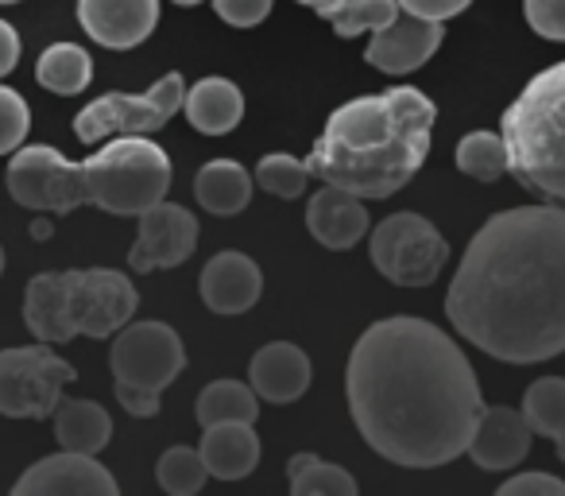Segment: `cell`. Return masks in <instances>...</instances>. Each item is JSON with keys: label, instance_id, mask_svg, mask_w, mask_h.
Masks as SVG:
<instances>
[{"label": "cell", "instance_id": "6da1fadb", "mask_svg": "<svg viewBox=\"0 0 565 496\" xmlns=\"http://www.w3.org/2000/svg\"><path fill=\"white\" fill-rule=\"evenodd\" d=\"M349 411L380 457L403 469H438L469 450L484 411L477 369L426 318H380L349 357Z\"/></svg>", "mask_w": 565, "mask_h": 496}, {"label": "cell", "instance_id": "7a4b0ae2", "mask_svg": "<svg viewBox=\"0 0 565 496\" xmlns=\"http://www.w3.org/2000/svg\"><path fill=\"white\" fill-rule=\"evenodd\" d=\"M480 353L539 365L565 353V205H515L480 225L446 295Z\"/></svg>", "mask_w": 565, "mask_h": 496}, {"label": "cell", "instance_id": "3957f363", "mask_svg": "<svg viewBox=\"0 0 565 496\" xmlns=\"http://www.w3.org/2000/svg\"><path fill=\"white\" fill-rule=\"evenodd\" d=\"M438 109L415 86L356 97L330 113L307 167L356 198H392L423 171Z\"/></svg>", "mask_w": 565, "mask_h": 496}, {"label": "cell", "instance_id": "277c9868", "mask_svg": "<svg viewBox=\"0 0 565 496\" xmlns=\"http://www.w3.org/2000/svg\"><path fill=\"white\" fill-rule=\"evenodd\" d=\"M508 175L526 190L565 205V63L546 66L503 113Z\"/></svg>", "mask_w": 565, "mask_h": 496}, {"label": "cell", "instance_id": "5b68a950", "mask_svg": "<svg viewBox=\"0 0 565 496\" xmlns=\"http://www.w3.org/2000/svg\"><path fill=\"white\" fill-rule=\"evenodd\" d=\"M171 190V159L151 136H113L82 163V194L117 218H140Z\"/></svg>", "mask_w": 565, "mask_h": 496}, {"label": "cell", "instance_id": "8992f818", "mask_svg": "<svg viewBox=\"0 0 565 496\" xmlns=\"http://www.w3.org/2000/svg\"><path fill=\"white\" fill-rule=\"evenodd\" d=\"M113 380H117V400L128 415H159L163 392L186 365L182 338L167 323H132L117 330L109 349Z\"/></svg>", "mask_w": 565, "mask_h": 496}, {"label": "cell", "instance_id": "52a82bcc", "mask_svg": "<svg viewBox=\"0 0 565 496\" xmlns=\"http://www.w3.org/2000/svg\"><path fill=\"white\" fill-rule=\"evenodd\" d=\"M66 334L74 338H117L132 323L140 295L132 279L117 268H78L58 272Z\"/></svg>", "mask_w": 565, "mask_h": 496}, {"label": "cell", "instance_id": "ba28073f", "mask_svg": "<svg viewBox=\"0 0 565 496\" xmlns=\"http://www.w3.org/2000/svg\"><path fill=\"white\" fill-rule=\"evenodd\" d=\"M369 256L395 287H430L449 261V244L418 213H392L369 236Z\"/></svg>", "mask_w": 565, "mask_h": 496}, {"label": "cell", "instance_id": "9c48e42d", "mask_svg": "<svg viewBox=\"0 0 565 496\" xmlns=\"http://www.w3.org/2000/svg\"><path fill=\"white\" fill-rule=\"evenodd\" d=\"M182 74L159 78L148 94H105L74 117V133L82 144H102L113 136H156L182 109Z\"/></svg>", "mask_w": 565, "mask_h": 496}, {"label": "cell", "instance_id": "30bf717a", "mask_svg": "<svg viewBox=\"0 0 565 496\" xmlns=\"http://www.w3.org/2000/svg\"><path fill=\"white\" fill-rule=\"evenodd\" d=\"M78 377L71 361L55 353L47 341L20 349H0V415L9 419H47L55 415L63 388Z\"/></svg>", "mask_w": 565, "mask_h": 496}, {"label": "cell", "instance_id": "8fae6325", "mask_svg": "<svg viewBox=\"0 0 565 496\" xmlns=\"http://www.w3.org/2000/svg\"><path fill=\"white\" fill-rule=\"evenodd\" d=\"M9 194L24 210L71 213L86 205L82 194V163H71L51 144H28L9 159Z\"/></svg>", "mask_w": 565, "mask_h": 496}, {"label": "cell", "instance_id": "7c38bea8", "mask_svg": "<svg viewBox=\"0 0 565 496\" xmlns=\"http://www.w3.org/2000/svg\"><path fill=\"white\" fill-rule=\"evenodd\" d=\"M198 249V218L186 205L159 202L140 213V236L128 249V268L132 272H159L179 268Z\"/></svg>", "mask_w": 565, "mask_h": 496}, {"label": "cell", "instance_id": "4fadbf2b", "mask_svg": "<svg viewBox=\"0 0 565 496\" xmlns=\"http://www.w3.org/2000/svg\"><path fill=\"white\" fill-rule=\"evenodd\" d=\"M17 496H117V477L97 462V454H58L35 462L24 477L12 485Z\"/></svg>", "mask_w": 565, "mask_h": 496}, {"label": "cell", "instance_id": "5bb4252c", "mask_svg": "<svg viewBox=\"0 0 565 496\" xmlns=\"http://www.w3.org/2000/svg\"><path fill=\"white\" fill-rule=\"evenodd\" d=\"M78 24L109 51H132L159 28V0H78Z\"/></svg>", "mask_w": 565, "mask_h": 496}, {"label": "cell", "instance_id": "9a60e30c", "mask_svg": "<svg viewBox=\"0 0 565 496\" xmlns=\"http://www.w3.org/2000/svg\"><path fill=\"white\" fill-rule=\"evenodd\" d=\"M441 35H446L441 20H423V17L403 12L384 32H372L369 48H364V59L384 74H411L430 63V55L441 48Z\"/></svg>", "mask_w": 565, "mask_h": 496}, {"label": "cell", "instance_id": "2e32d148", "mask_svg": "<svg viewBox=\"0 0 565 496\" xmlns=\"http://www.w3.org/2000/svg\"><path fill=\"white\" fill-rule=\"evenodd\" d=\"M534 431L523 419V411L515 408H484L477 419V431L469 439L465 454L488 473H503L523 465V457L531 454Z\"/></svg>", "mask_w": 565, "mask_h": 496}, {"label": "cell", "instance_id": "e0dca14e", "mask_svg": "<svg viewBox=\"0 0 565 496\" xmlns=\"http://www.w3.org/2000/svg\"><path fill=\"white\" fill-rule=\"evenodd\" d=\"M202 299L213 315H244L259 303L264 295V276H259V264L244 253H217L202 268Z\"/></svg>", "mask_w": 565, "mask_h": 496}, {"label": "cell", "instance_id": "ac0fdd59", "mask_svg": "<svg viewBox=\"0 0 565 496\" xmlns=\"http://www.w3.org/2000/svg\"><path fill=\"white\" fill-rule=\"evenodd\" d=\"M307 229L318 244L333 249V253H349L364 233H369V213H364V198H356L353 190L333 187L326 182L322 190H315L307 205Z\"/></svg>", "mask_w": 565, "mask_h": 496}, {"label": "cell", "instance_id": "d6986e66", "mask_svg": "<svg viewBox=\"0 0 565 496\" xmlns=\"http://www.w3.org/2000/svg\"><path fill=\"white\" fill-rule=\"evenodd\" d=\"M248 384L267 403H295L310 388V357L291 341H271L252 357Z\"/></svg>", "mask_w": 565, "mask_h": 496}, {"label": "cell", "instance_id": "ffe728a7", "mask_svg": "<svg viewBox=\"0 0 565 496\" xmlns=\"http://www.w3.org/2000/svg\"><path fill=\"white\" fill-rule=\"evenodd\" d=\"M252 426H256V423L205 426L198 454H202L210 477L241 481V477H248V473L256 469V465H259V439H256V431H252Z\"/></svg>", "mask_w": 565, "mask_h": 496}, {"label": "cell", "instance_id": "44dd1931", "mask_svg": "<svg viewBox=\"0 0 565 496\" xmlns=\"http://www.w3.org/2000/svg\"><path fill=\"white\" fill-rule=\"evenodd\" d=\"M182 113L202 136H225L241 125L244 117V94L228 78H202L186 89Z\"/></svg>", "mask_w": 565, "mask_h": 496}, {"label": "cell", "instance_id": "7402d4cb", "mask_svg": "<svg viewBox=\"0 0 565 496\" xmlns=\"http://www.w3.org/2000/svg\"><path fill=\"white\" fill-rule=\"evenodd\" d=\"M194 198L205 213L217 218H233L252 202V175L236 159H210L202 171L194 175Z\"/></svg>", "mask_w": 565, "mask_h": 496}, {"label": "cell", "instance_id": "603a6c76", "mask_svg": "<svg viewBox=\"0 0 565 496\" xmlns=\"http://www.w3.org/2000/svg\"><path fill=\"white\" fill-rule=\"evenodd\" d=\"M55 439L74 454H102L113 439V419L94 400H58L55 408Z\"/></svg>", "mask_w": 565, "mask_h": 496}, {"label": "cell", "instance_id": "cb8c5ba5", "mask_svg": "<svg viewBox=\"0 0 565 496\" xmlns=\"http://www.w3.org/2000/svg\"><path fill=\"white\" fill-rule=\"evenodd\" d=\"M35 78H40V86L51 89V94L74 97L94 78V59H89V51L78 48V43H51L40 55Z\"/></svg>", "mask_w": 565, "mask_h": 496}, {"label": "cell", "instance_id": "d4e9b609", "mask_svg": "<svg viewBox=\"0 0 565 496\" xmlns=\"http://www.w3.org/2000/svg\"><path fill=\"white\" fill-rule=\"evenodd\" d=\"M259 395L252 384L241 380H213L198 395V423L217 426V423H256L259 415Z\"/></svg>", "mask_w": 565, "mask_h": 496}, {"label": "cell", "instance_id": "484cf974", "mask_svg": "<svg viewBox=\"0 0 565 496\" xmlns=\"http://www.w3.org/2000/svg\"><path fill=\"white\" fill-rule=\"evenodd\" d=\"M318 17L341 35L353 40L361 32H384L387 24L403 17L399 0H330L326 9H318Z\"/></svg>", "mask_w": 565, "mask_h": 496}, {"label": "cell", "instance_id": "4316f807", "mask_svg": "<svg viewBox=\"0 0 565 496\" xmlns=\"http://www.w3.org/2000/svg\"><path fill=\"white\" fill-rule=\"evenodd\" d=\"M291 493L295 496H356V477L333 462H322L315 454H295L291 465Z\"/></svg>", "mask_w": 565, "mask_h": 496}, {"label": "cell", "instance_id": "83f0119b", "mask_svg": "<svg viewBox=\"0 0 565 496\" xmlns=\"http://www.w3.org/2000/svg\"><path fill=\"white\" fill-rule=\"evenodd\" d=\"M523 419L531 423L534 434L557 439L565 431V380L562 377H542L523 392Z\"/></svg>", "mask_w": 565, "mask_h": 496}, {"label": "cell", "instance_id": "f1b7e54d", "mask_svg": "<svg viewBox=\"0 0 565 496\" xmlns=\"http://www.w3.org/2000/svg\"><path fill=\"white\" fill-rule=\"evenodd\" d=\"M457 171L480 182H495L508 175V148L495 133H469L457 144Z\"/></svg>", "mask_w": 565, "mask_h": 496}, {"label": "cell", "instance_id": "f546056e", "mask_svg": "<svg viewBox=\"0 0 565 496\" xmlns=\"http://www.w3.org/2000/svg\"><path fill=\"white\" fill-rule=\"evenodd\" d=\"M159 488H167L171 496H194L202 493V485L210 481V469H205L202 454L190 446H171L156 465Z\"/></svg>", "mask_w": 565, "mask_h": 496}, {"label": "cell", "instance_id": "4dcf8cb0", "mask_svg": "<svg viewBox=\"0 0 565 496\" xmlns=\"http://www.w3.org/2000/svg\"><path fill=\"white\" fill-rule=\"evenodd\" d=\"M310 182L307 159H295L287 151H271L256 163V187H264L275 198H299Z\"/></svg>", "mask_w": 565, "mask_h": 496}, {"label": "cell", "instance_id": "1f68e13d", "mask_svg": "<svg viewBox=\"0 0 565 496\" xmlns=\"http://www.w3.org/2000/svg\"><path fill=\"white\" fill-rule=\"evenodd\" d=\"M28 128H32V109L17 89L0 86V156H12V151L24 144Z\"/></svg>", "mask_w": 565, "mask_h": 496}, {"label": "cell", "instance_id": "d6a6232c", "mask_svg": "<svg viewBox=\"0 0 565 496\" xmlns=\"http://www.w3.org/2000/svg\"><path fill=\"white\" fill-rule=\"evenodd\" d=\"M523 17L542 40L565 43V0H523Z\"/></svg>", "mask_w": 565, "mask_h": 496}, {"label": "cell", "instance_id": "836d02e7", "mask_svg": "<svg viewBox=\"0 0 565 496\" xmlns=\"http://www.w3.org/2000/svg\"><path fill=\"white\" fill-rule=\"evenodd\" d=\"M213 12L233 28H256L271 12V0H213Z\"/></svg>", "mask_w": 565, "mask_h": 496}, {"label": "cell", "instance_id": "e575fe53", "mask_svg": "<svg viewBox=\"0 0 565 496\" xmlns=\"http://www.w3.org/2000/svg\"><path fill=\"white\" fill-rule=\"evenodd\" d=\"M500 496H565V481L550 477V473H519V477L503 481Z\"/></svg>", "mask_w": 565, "mask_h": 496}, {"label": "cell", "instance_id": "d590c367", "mask_svg": "<svg viewBox=\"0 0 565 496\" xmlns=\"http://www.w3.org/2000/svg\"><path fill=\"white\" fill-rule=\"evenodd\" d=\"M472 0H399V9L411 12V17H423V20H449V17H461L469 9Z\"/></svg>", "mask_w": 565, "mask_h": 496}, {"label": "cell", "instance_id": "8d00e7d4", "mask_svg": "<svg viewBox=\"0 0 565 496\" xmlns=\"http://www.w3.org/2000/svg\"><path fill=\"white\" fill-rule=\"evenodd\" d=\"M17 63H20V35L17 28L0 20V78L17 71Z\"/></svg>", "mask_w": 565, "mask_h": 496}, {"label": "cell", "instance_id": "74e56055", "mask_svg": "<svg viewBox=\"0 0 565 496\" xmlns=\"http://www.w3.org/2000/svg\"><path fill=\"white\" fill-rule=\"evenodd\" d=\"M32 236H51V221H32Z\"/></svg>", "mask_w": 565, "mask_h": 496}, {"label": "cell", "instance_id": "f35d334b", "mask_svg": "<svg viewBox=\"0 0 565 496\" xmlns=\"http://www.w3.org/2000/svg\"><path fill=\"white\" fill-rule=\"evenodd\" d=\"M554 454H557V462L565 465V431H562V434H557V439H554Z\"/></svg>", "mask_w": 565, "mask_h": 496}, {"label": "cell", "instance_id": "ab89813d", "mask_svg": "<svg viewBox=\"0 0 565 496\" xmlns=\"http://www.w3.org/2000/svg\"><path fill=\"white\" fill-rule=\"evenodd\" d=\"M299 4H307V9H326V4H330V0H299Z\"/></svg>", "mask_w": 565, "mask_h": 496}, {"label": "cell", "instance_id": "60d3db41", "mask_svg": "<svg viewBox=\"0 0 565 496\" xmlns=\"http://www.w3.org/2000/svg\"><path fill=\"white\" fill-rule=\"evenodd\" d=\"M174 4H182V9H194V4H202V0H174Z\"/></svg>", "mask_w": 565, "mask_h": 496}, {"label": "cell", "instance_id": "b9f144b4", "mask_svg": "<svg viewBox=\"0 0 565 496\" xmlns=\"http://www.w3.org/2000/svg\"><path fill=\"white\" fill-rule=\"evenodd\" d=\"M0 272H4V249H0Z\"/></svg>", "mask_w": 565, "mask_h": 496}, {"label": "cell", "instance_id": "7bdbcfd3", "mask_svg": "<svg viewBox=\"0 0 565 496\" xmlns=\"http://www.w3.org/2000/svg\"><path fill=\"white\" fill-rule=\"evenodd\" d=\"M0 4H20V0H0Z\"/></svg>", "mask_w": 565, "mask_h": 496}]
</instances>
